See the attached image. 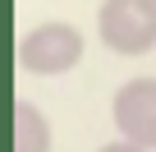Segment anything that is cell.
<instances>
[{
	"instance_id": "cell-3",
	"label": "cell",
	"mask_w": 156,
	"mask_h": 152,
	"mask_svg": "<svg viewBox=\"0 0 156 152\" xmlns=\"http://www.w3.org/2000/svg\"><path fill=\"white\" fill-rule=\"evenodd\" d=\"M110 124L119 138L156 152V79L151 74H138V79L119 83L110 97Z\"/></svg>"
},
{
	"instance_id": "cell-4",
	"label": "cell",
	"mask_w": 156,
	"mask_h": 152,
	"mask_svg": "<svg viewBox=\"0 0 156 152\" xmlns=\"http://www.w3.org/2000/svg\"><path fill=\"white\" fill-rule=\"evenodd\" d=\"M51 120L41 115V106L19 102L14 106V152H51Z\"/></svg>"
},
{
	"instance_id": "cell-2",
	"label": "cell",
	"mask_w": 156,
	"mask_h": 152,
	"mask_svg": "<svg viewBox=\"0 0 156 152\" xmlns=\"http://www.w3.org/2000/svg\"><path fill=\"white\" fill-rule=\"evenodd\" d=\"M97 42L124 60L151 55L156 51V5L151 0H101L97 5Z\"/></svg>"
},
{
	"instance_id": "cell-5",
	"label": "cell",
	"mask_w": 156,
	"mask_h": 152,
	"mask_svg": "<svg viewBox=\"0 0 156 152\" xmlns=\"http://www.w3.org/2000/svg\"><path fill=\"white\" fill-rule=\"evenodd\" d=\"M97 152H147V147H138V143H129V138H110V143H101Z\"/></svg>"
},
{
	"instance_id": "cell-6",
	"label": "cell",
	"mask_w": 156,
	"mask_h": 152,
	"mask_svg": "<svg viewBox=\"0 0 156 152\" xmlns=\"http://www.w3.org/2000/svg\"><path fill=\"white\" fill-rule=\"evenodd\" d=\"M151 5H156V0H151Z\"/></svg>"
},
{
	"instance_id": "cell-1",
	"label": "cell",
	"mask_w": 156,
	"mask_h": 152,
	"mask_svg": "<svg viewBox=\"0 0 156 152\" xmlns=\"http://www.w3.org/2000/svg\"><path fill=\"white\" fill-rule=\"evenodd\" d=\"M83 51H87V37L78 23L46 19L19 37V69L32 79H60V74H73L83 65Z\"/></svg>"
}]
</instances>
